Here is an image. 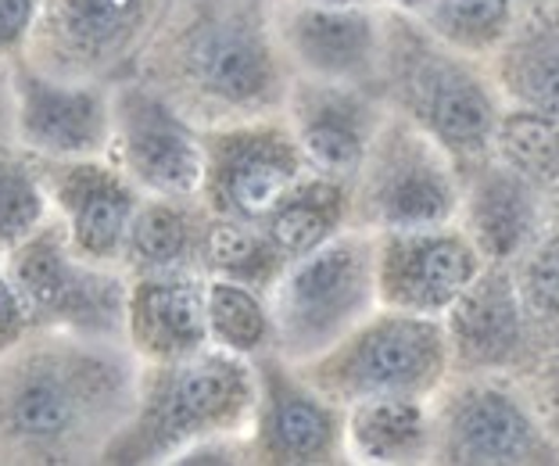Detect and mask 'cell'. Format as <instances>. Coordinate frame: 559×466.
I'll list each match as a JSON object with an SVG mask.
<instances>
[{"mask_svg":"<svg viewBox=\"0 0 559 466\" xmlns=\"http://www.w3.org/2000/svg\"><path fill=\"white\" fill-rule=\"evenodd\" d=\"M136 362L126 342L29 331L0 356V463H100L136 409Z\"/></svg>","mask_w":559,"mask_h":466,"instance_id":"obj_1","label":"cell"},{"mask_svg":"<svg viewBox=\"0 0 559 466\" xmlns=\"http://www.w3.org/2000/svg\"><path fill=\"white\" fill-rule=\"evenodd\" d=\"M136 65L140 80L187 108L248 116L284 94L262 0H173Z\"/></svg>","mask_w":559,"mask_h":466,"instance_id":"obj_2","label":"cell"},{"mask_svg":"<svg viewBox=\"0 0 559 466\" xmlns=\"http://www.w3.org/2000/svg\"><path fill=\"white\" fill-rule=\"evenodd\" d=\"M259 413V373L245 356L209 345L176 362H144L133 417L100 452V463H180Z\"/></svg>","mask_w":559,"mask_h":466,"instance_id":"obj_3","label":"cell"},{"mask_svg":"<svg viewBox=\"0 0 559 466\" xmlns=\"http://www.w3.org/2000/svg\"><path fill=\"white\" fill-rule=\"evenodd\" d=\"M4 266L29 312L33 331L126 342L130 273L122 266H97L83 259L58 216H50L29 241L4 255Z\"/></svg>","mask_w":559,"mask_h":466,"instance_id":"obj_4","label":"cell"},{"mask_svg":"<svg viewBox=\"0 0 559 466\" xmlns=\"http://www.w3.org/2000/svg\"><path fill=\"white\" fill-rule=\"evenodd\" d=\"M373 248L341 237L287 262L273 284V342L287 359L320 356L373 306Z\"/></svg>","mask_w":559,"mask_h":466,"instance_id":"obj_5","label":"cell"},{"mask_svg":"<svg viewBox=\"0 0 559 466\" xmlns=\"http://www.w3.org/2000/svg\"><path fill=\"white\" fill-rule=\"evenodd\" d=\"M169 4L173 0H44L22 58L58 80L116 83V75L144 55Z\"/></svg>","mask_w":559,"mask_h":466,"instance_id":"obj_6","label":"cell"},{"mask_svg":"<svg viewBox=\"0 0 559 466\" xmlns=\"http://www.w3.org/2000/svg\"><path fill=\"white\" fill-rule=\"evenodd\" d=\"M108 158L144 194L201 198L205 133L190 116L140 75L111 83V151Z\"/></svg>","mask_w":559,"mask_h":466,"instance_id":"obj_7","label":"cell"},{"mask_svg":"<svg viewBox=\"0 0 559 466\" xmlns=\"http://www.w3.org/2000/svg\"><path fill=\"white\" fill-rule=\"evenodd\" d=\"M298 136L270 122L205 130V183L201 201L212 216L265 223L270 212L301 183Z\"/></svg>","mask_w":559,"mask_h":466,"instance_id":"obj_8","label":"cell"},{"mask_svg":"<svg viewBox=\"0 0 559 466\" xmlns=\"http://www.w3.org/2000/svg\"><path fill=\"white\" fill-rule=\"evenodd\" d=\"M444 373V331L419 316H384L316 367V384L345 398L424 395Z\"/></svg>","mask_w":559,"mask_h":466,"instance_id":"obj_9","label":"cell"},{"mask_svg":"<svg viewBox=\"0 0 559 466\" xmlns=\"http://www.w3.org/2000/svg\"><path fill=\"white\" fill-rule=\"evenodd\" d=\"M15 80V147L47 162L108 158L111 151V83L58 80L11 61Z\"/></svg>","mask_w":559,"mask_h":466,"instance_id":"obj_10","label":"cell"},{"mask_svg":"<svg viewBox=\"0 0 559 466\" xmlns=\"http://www.w3.org/2000/svg\"><path fill=\"white\" fill-rule=\"evenodd\" d=\"M40 162L55 216L66 226L72 248L97 266H122L126 234L144 191L111 158Z\"/></svg>","mask_w":559,"mask_h":466,"instance_id":"obj_11","label":"cell"},{"mask_svg":"<svg viewBox=\"0 0 559 466\" xmlns=\"http://www.w3.org/2000/svg\"><path fill=\"white\" fill-rule=\"evenodd\" d=\"M366 212L388 230L438 226L452 216L455 187L449 166L424 136L402 126L380 136L366 172Z\"/></svg>","mask_w":559,"mask_h":466,"instance_id":"obj_12","label":"cell"},{"mask_svg":"<svg viewBox=\"0 0 559 466\" xmlns=\"http://www.w3.org/2000/svg\"><path fill=\"white\" fill-rule=\"evenodd\" d=\"M477 248L466 237L416 226V230H391L380 248L377 287L388 306L424 316L449 309L477 280Z\"/></svg>","mask_w":559,"mask_h":466,"instance_id":"obj_13","label":"cell"},{"mask_svg":"<svg viewBox=\"0 0 559 466\" xmlns=\"http://www.w3.org/2000/svg\"><path fill=\"white\" fill-rule=\"evenodd\" d=\"M209 280L194 270H165L130 276L126 295V345L144 362H176L212 345Z\"/></svg>","mask_w":559,"mask_h":466,"instance_id":"obj_14","label":"cell"},{"mask_svg":"<svg viewBox=\"0 0 559 466\" xmlns=\"http://www.w3.org/2000/svg\"><path fill=\"white\" fill-rule=\"evenodd\" d=\"M545 442L510 395L474 387L444 417V456L452 463H535Z\"/></svg>","mask_w":559,"mask_h":466,"instance_id":"obj_15","label":"cell"},{"mask_svg":"<svg viewBox=\"0 0 559 466\" xmlns=\"http://www.w3.org/2000/svg\"><path fill=\"white\" fill-rule=\"evenodd\" d=\"M337 442L334 413L287 381L276 362L259 367V452L265 463H326Z\"/></svg>","mask_w":559,"mask_h":466,"instance_id":"obj_16","label":"cell"},{"mask_svg":"<svg viewBox=\"0 0 559 466\" xmlns=\"http://www.w3.org/2000/svg\"><path fill=\"white\" fill-rule=\"evenodd\" d=\"M301 155L330 176H348L370 151L373 111L362 97L326 83H301L290 97Z\"/></svg>","mask_w":559,"mask_h":466,"instance_id":"obj_17","label":"cell"},{"mask_svg":"<svg viewBox=\"0 0 559 466\" xmlns=\"http://www.w3.org/2000/svg\"><path fill=\"white\" fill-rule=\"evenodd\" d=\"M284 44L316 75H355L370 65L377 25L366 11L305 4L284 19Z\"/></svg>","mask_w":559,"mask_h":466,"instance_id":"obj_18","label":"cell"},{"mask_svg":"<svg viewBox=\"0 0 559 466\" xmlns=\"http://www.w3.org/2000/svg\"><path fill=\"white\" fill-rule=\"evenodd\" d=\"M449 334L460 356L477 367H499L520 348V306L513 280L502 270L477 273V280L452 301Z\"/></svg>","mask_w":559,"mask_h":466,"instance_id":"obj_19","label":"cell"},{"mask_svg":"<svg viewBox=\"0 0 559 466\" xmlns=\"http://www.w3.org/2000/svg\"><path fill=\"white\" fill-rule=\"evenodd\" d=\"M205 223L209 219H198V212L190 208V198L147 194L126 234L122 270L130 276L190 270V262L201 255Z\"/></svg>","mask_w":559,"mask_h":466,"instance_id":"obj_20","label":"cell"},{"mask_svg":"<svg viewBox=\"0 0 559 466\" xmlns=\"http://www.w3.org/2000/svg\"><path fill=\"white\" fill-rule=\"evenodd\" d=\"M469 230L477 251L488 259H510L535 230V201L516 169H485L469 191Z\"/></svg>","mask_w":559,"mask_h":466,"instance_id":"obj_21","label":"cell"},{"mask_svg":"<svg viewBox=\"0 0 559 466\" xmlns=\"http://www.w3.org/2000/svg\"><path fill=\"white\" fill-rule=\"evenodd\" d=\"M419 108L449 147H480L495 133V100L463 69L444 65L419 75Z\"/></svg>","mask_w":559,"mask_h":466,"instance_id":"obj_22","label":"cell"},{"mask_svg":"<svg viewBox=\"0 0 559 466\" xmlns=\"http://www.w3.org/2000/svg\"><path fill=\"white\" fill-rule=\"evenodd\" d=\"M201 270L209 276H223V280H237L262 291L273 287L287 270V259L280 251L265 226L259 223L230 219V216H212L201 234Z\"/></svg>","mask_w":559,"mask_h":466,"instance_id":"obj_23","label":"cell"},{"mask_svg":"<svg viewBox=\"0 0 559 466\" xmlns=\"http://www.w3.org/2000/svg\"><path fill=\"white\" fill-rule=\"evenodd\" d=\"M355 456L373 463L413 459L427 445V417L413 395L359 398L348 420Z\"/></svg>","mask_w":559,"mask_h":466,"instance_id":"obj_24","label":"cell"},{"mask_svg":"<svg viewBox=\"0 0 559 466\" xmlns=\"http://www.w3.org/2000/svg\"><path fill=\"white\" fill-rule=\"evenodd\" d=\"M341 216H345V194L334 183H298L265 219V234L270 241L284 251L287 262L309 255L326 237L337 230Z\"/></svg>","mask_w":559,"mask_h":466,"instance_id":"obj_25","label":"cell"},{"mask_svg":"<svg viewBox=\"0 0 559 466\" xmlns=\"http://www.w3.org/2000/svg\"><path fill=\"white\" fill-rule=\"evenodd\" d=\"M55 216L40 162L22 147H0V259Z\"/></svg>","mask_w":559,"mask_h":466,"instance_id":"obj_26","label":"cell"},{"mask_svg":"<svg viewBox=\"0 0 559 466\" xmlns=\"http://www.w3.org/2000/svg\"><path fill=\"white\" fill-rule=\"evenodd\" d=\"M209 334L212 345H219L234 356H259L273 345V312L265 309L255 287L209 276Z\"/></svg>","mask_w":559,"mask_h":466,"instance_id":"obj_27","label":"cell"},{"mask_svg":"<svg viewBox=\"0 0 559 466\" xmlns=\"http://www.w3.org/2000/svg\"><path fill=\"white\" fill-rule=\"evenodd\" d=\"M499 151L506 166L524 180H556L559 176V126L538 111H513L499 122Z\"/></svg>","mask_w":559,"mask_h":466,"instance_id":"obj_28","label":"cell"},{"mask_svg":"<svg viewBox=\"0 0 559 466\" xmlns=\"http://www.w3.org/2000/svg\"><path fill=\"white\" fill-rule=\"evenodd\" d=\"M506 72L527 108L559 126V29H542L520 44Z\"/></svg>","mask_w":559,"mask_h":466,"instance_id":"obj_29","label":"cell"},{"mask_svg":"<svg viewBox=\"0 0 559 466\" xmlns=\"http://www.w3.org/2000/svg\"><path fill=\"white\" fill-rule=\"evenodd\" d=\"M430 22L444 40L460 47H488L510 25V0H438Z\"/></svg>","mask_w":559,"mask_h":466,"instance_id":"obj_30","label":"cell"},{"mask_svg":"<svg viewBox=\"0 0 559 466\" xmlns=\"http://www.w3.org/2000/svg\"><path fill=\"white\" fill-rule=\"evenodd\" d=\"M524 295L538 312L559 316V237L535 251L524 270Z\"/></svg>","mask_w":559,"mask_h":466,"instance_id":"obj_31","label":"cell"},{"mask_svg":"<svg viewBox=\"0 0 559 466\" xmlns=\"http://www.w3.org/2000/svg\"><path fill=\"white\" fill-rule=\"evenodd\" d=\"M44 0H0V61L25 55Z\"/></svg>","mask_w":559,"mask_h":466,"instance_id":"obj_32","label":"cell"},{"mask_svg":"<svg viewBox=\"0 0 559 466\" xmlns=\"http://www.w3.org/2000/svg\"><path fill=\"white\" fill-rule=\"evenodd\" d=\"M29 331H33L29 312H25L15 284H11V276H8L4 259H0V356L15 348Z\"/></svg>","mask_w":559,"mask_h":466,"instance_id":"obj_33","label":"cell"},{"mask_svg":"<svg viewBox=\"0 0 559 466\" xmlns=\"http://www.w3.org/2000/svg\"><path fill=\"white\" fill-rule=\"evenodd\" d=\"M0 147H15V80H11V61H0Z\"/></svg>","mask_w":559,"mask_h":466,"instance_id":"obj_34","label":"cell"},{"mask_svg":"<svg viewBox=\"0 0 559 466\" xmlns=\"http://www.w3.org/2000/svg\"><path fill=\"white\" fill-rule=\"evenodd\" d=\"M552 409H556V417H559V370H552Z\"/></svg>","mask_w":559,"mask_h":466,"instance_id":"obj_35","label":"cell"},{"mask_svg":"<svg viewBox=\"0 0 559 466\" xmlns=\"http://www.w3.org/2000/svg\"><path fill=\"white\" fill-rule=\"evenodd\" d=\"M334 4H355V0H334Z\"/></svg>","mask_w":559,"mask_h":466,"instance_id":"obj_36","label":"cell"}]
</instances>
